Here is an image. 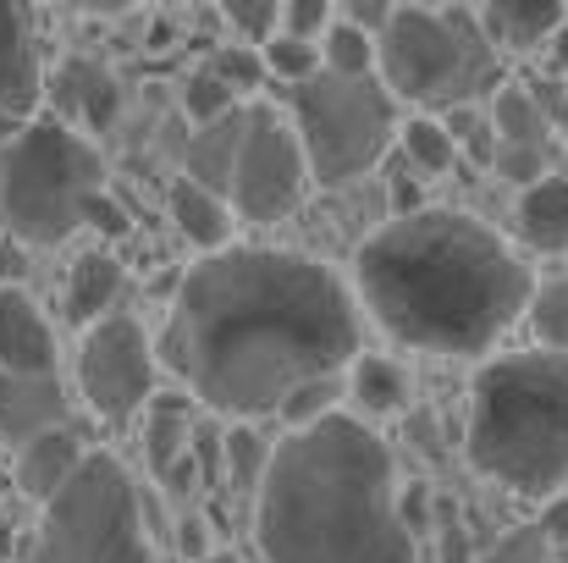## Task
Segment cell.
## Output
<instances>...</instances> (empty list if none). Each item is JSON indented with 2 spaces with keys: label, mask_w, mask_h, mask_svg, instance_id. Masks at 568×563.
I'll return each mask as SVG.
<instances>
[{
  "label": "cell",
  "mask_w": 568,
  "mask_h": 563,
  "mask_svg": "<svg viewBox=\"0 0 568 563\" xmlns=\"http://www.w3.org/2000/svg\"><path fill=\"white\" fill-rule=\"evenodd\" d=\"M172 221H178V232L189 238L193 249H204V254L232 249V204L221 193H204L189 178L172 183Z\"/></svg>",
  "instance_id": "obj_20"
},
{
  "label": "cell",
  "mask_w": 568,
  "mask_h": 563,
  "mask_svg": "<svg viewBox=\"0 0 568 563\" xmlns=\"http://www.w3.org/2000/svg\"><path fill=\"white\" fill-rule=\"evenodd\" d=\"M260 61H265V78H282L293 89H304L310 78H321V44H304V39H287V33H276L271 44H260Z\"/></svg>",
  "instance_id": "obj_29"
},
{
  "label": "cell",
  "mask_w": 568,
  "mask_h": 563,
  "mask_svg": "<svg viewBox=\"0 0 568 563\" xmlns=\"http://www.w3.org/2000/svg\"><path fill=\"white\" fill-rule=\"evenodd\" d=\"M293 133L310 167V183L343 188L376 172L381 155L397 144V100L381 78H310L293 89Z\"/></svg>",
  "instance_id": "obj_8"
},
{
  "label": "cell",
  "mask_w": 568,
  "mask_h": 563,
  "mask_svg": "<svg viewBox=\"0 0 568 563\" xmlns=\"http://www.w3.org/2000/svg\"><path fill=\"white\" fill-rule=\"evenodd\" d=\"M78 386H83V403L111 425H128L155 398V349H150V332L139 326V315L111 310L105 321L83 326Z\"/></svg>",
  "instance_id": "obj_10"
},
{
  "label": "cell",
  "mask_w": 568,
  "mask_h": 563,
  "mask_svg": "<svg viewBox=\"0 0 568 563\" xmlns=\"http://www.w3.org/2000/svg\"><path fill=\"white\" fill-rule=\"evenodd\" d=\"M547 67H552V83L568 78V22L552 33V44H547Z\"/></svg>",
  "instance_id": "obj_39"
},
{
  "label": "cell",
  "mask_w": 568,
  "mask_h": 563,
  "mask_svg": "<svg viewBox=\"0 0 568 563\" xmlns=\"http://www.w3.org/2000/svg\"><path fill=\"white\" fill-rule=\"evenodd\" d=\"M321 72H332V78H376V39L359 33L354 22L332 17V28L321 33Z\"/></svg>",
  "instance_id": "obj_25"
},
{
  "label": "cell",
  "mask_w": 568,
  "mask_h": 563,
  "mask_svg": "<svg viewBox=\"0 0 568 563\" xmlns=\"http://www.w3.org/2000/svg\"><path fill=\"white\" fill-rule=\"evenodd\" d=\"M332 6L326 0H287L282 6V33L287 39H304V44H321V33L332 28Z\"/></svg>",
  "instance_id": "obj_34"
},
{
  "label": "cell",
  "mask_w": 568,
  "mask_h": 563,
  "mask_svg": "<svg viewBox=\"0 0 568 563\" xmlns=\"http://www.w3.org/2000/svg\"><path fill=\"white\" fill-rule=\"evenodd\" d=\"M221 453H226V481H232V492L254 497V492L265 486V470H271V453H276V448H271L254 425H232L226 442H221Z\"/></svg>",
  "instance_id": "obj_26"
},
{
  "label": "cell",
  "mask_w": 568,
  "mask_h": 563,
  "mask_svg": "<svg viewBox=\"0 0 568 563\" xmlns=\"http://www.w3.org/2000/svg\"><path fill=\"white\" fill-rule=\"evenodd\" d=\"M232 94H243V89H260V78H265V61H260V50H248V44H221L210 61H204Z\"/></svg>",
  "instance_id": "obj_33"
},
{
  "label": "cell",
  "mask_w": 568,
  "mask_h": 563,
  "mask_svg": "<svg viewBox=\"0 0 568 563\" xmlns=\"http://www.w3.org/2000/svg\"><path fill=\"white\" fill-rule=\"evenodd\" d=\"M348 398H354V420H397L403 409H408V398H414V386H408V371L392 360V354H359L354 365H348Z\"/></svg>",
  "instance_id": "obj_19"
},
{
  "label": "cell",
  "mask_w": 568,
  "mask_h": 563,
  "mask_svg": "<svg viewBox=\"0 0 568 563\" xmlns=\"http://www.w3.org/2000/svg\"><path fill=\"white\" fill-rule=\"evenodd\" d=\"M189 409L178 398H161L150 403V425H144V453H150V470L161 481H172L183 470V453H189Z\"/></svg>",
  "instance_id": "obj_24"
},
{
  "label": "cell",
  "mask_w": 568,
  "mask_h": 563,
  "mask_svg": "<svg viewBox=\"0 0 568 563\" xmlns=\"http://www.w3.org/2000/svg\"><path fill=\"white\" fill-rule=\"evenodd\" d=\"M50 100H55V122L61 128H89V133H105L111 122H116V105H122V89H116V78L100 67V61H67L61 72H55V83H50Z\"/></svg>",
  "instance_id": "obj_15"
},
{
  "label": "cell",
  "mask_w": 568,
  "mask_h": 563,
  "mask_svg": "<svg viewBox=\"0 0 568 563\" xmlns=\"http://www.w3.org/2000/svg\"><path fill=\"white\" fill-rule=\"evenodd\" d=\"M491 563H547V536H541L536 525L508 531V536L491 547Z\"/></svg>",
  "instance_id": "obj_35"
},
{
  "label": "cell",
  "mask_w": 568,
  "mask_h": 563,
  "mask_svg": "<svg viewBox=\"0 0 568 563\" xmlns=\"http://www.w3.org/2000/svg\"><path fill=\"white\" fill-rule=\"evenodd\" d=\"M183 111H189L193 128H210V122H221V117H232V111H243V105H237V94H232L210 67H193L189 83H183Z\"/></svg>",
  "instance_id": "obj_30"
},
{
  "label": "cell",
  "mask_w": 568,
  "mask_h": 563,
  "mask_svg": "<svg viewBox=\"0 0 568 563\" xmlns=\"http://www.w3.org/2000/svg\"><path fill=\"white\" fill-rule=\"evenodd\" d=\"M514 227L536 254H568V178L552 172L536 188L519 193L514 204Z\"/></svg>",
  "instance_id": "obj_18"
},
{
  "label": "cell",
  "mask_w": 568,
  "mask_h": 563,
  "mask_svg": "<svg viewBox=\"0 0 568 563\" xmlns=\"http://www.w3.org/2000/svg\"><path fill=\"white\" fill-rule=\"evenodd\" d=\"M0 375H55V332L22 288H0Z\"/></svg>",
  "instance_id": "obj_12"
},
{
  "label": "cell",
  "mask_w": 568,
  "mask_h": 563,
  "mask_svg": "<svg viewBox=\"0 0 568 563\" xmlns=\"http://www.w3.org/2000/svg\"><path fill=\"white\" fill-rule=\"evenodd\" d=\"M536 277L503 232L464 210L419 204L376 227L354 254V304L419 354L475 360L530 310Z\"/></svg>",
  "instance_id": "obj_2"
},
{
  "label": "cell",
  "mask_w": 568,
  "mask_h": 563,
  "mask_svg": "<svg viewBox=\"0 0 568 563\" xmlns=\"http://www.w3.org/2000/svg\"><path fill=\"white\" fill-rule=\"evenodd\" d=\"M337 17H343V22H354L359 33L381 39V28L392 22V0H348V6H343Z\"/></svg>",
  "instance_id": "obj_36"
},
{
  "label": "cell",
  "mask_w": 568,
  "mask_h": 563,
  "mask_svg": "<svg viewBox=\"0 0 568 563\" xmlns=\"http://www.w3.org/2000/svg\"><path fill=\"white\" fill-rule=\"evenodd\" d=\"M547 542H568V492L558 497H547V509H541V525H536Z\"/></svg>",
  "instance_id": "obj_37"
},
{
  "label": "cell",
  "mask_w": 568,
  "mask_h": 563,
  "mask_svg": "<svg viewBox=\"0 0 568 563\" xmlns=\"http://www.w3.org/2000/svg\"><path fill=\"white\" fill-rule=\"evenodd\" d=\"M83 227H100V232H122L128 221H122V210H116V204H111V199L100 193V199L89 204V215H83Z\"/></svg>",
  "instance_id": "obj_38"
},
{
  "label": "cell",
  "mask_w": 568,
  "mask_h": 563,
  "mask_svg": "<svg viewBox=\"0 0 568 563\" xmlns=\"http://www.w3.org/2000/svg\"><path fill=\"white\" fill-rule=\"evenodd\" d=\"M497 72V50L469 6H392V22L376 39L381 89L403 105H419L425 117L475 105Z\"/></svg>",
  "instance_id": "obj_5"
},
{
  "label": "cell",
  "mask_w": 568,
  "mask_h": 563,
  "mask_svg": "<svg viewBox=\"0 0 568 563\" xmlns=\"http://www.w3.org/2000/svg\"><path fill=\"white\" fill-rule=\"evenodd\" d=\"M260 563H414L392 448L354 414L276 442L254 492Z\"/></svg>",
  "instance_id": "obj_3"
},
{
  "label": "cell",
  "mask_w": 568,
  "mask_h": 563,
  "mask_svg": "<svg viewBox=\"0 0 568 563\" xmlns=\"http://www.w3.org/2000/svg\"><path fill=\"white\" fill-rule=\"evenodd\" d=\"M116 299H122V265L111 254H78V265L67 277V315L94 326L116 310Z\"/></svg>",
  "instance_id": "obj_21"
},
{
  "label": "cell",
  "mask_w": 568,
  "mask_h": 563,
  "mask_svg": "<svg viewBox=\"0 0 568 563\" xmlns=\"http://www.w3.org/2000/svg\"><path fill=\"white\" fill-rule=\"evenodd\" d=\"M39 100H44V67L28 11L0 0V128H28Z\"/></svg>",
  "instance_id": "obj_11"
},
{
  "label": "cell",
  "mask_w": 568,
  "mask_h": 563,
  "mask_svg": "<svg viewBox=\"0 0 568 563\" xmlns=\"http://www.w3.org/2000/svg\"><path fill=\"white\" fill-rule=\"evenodd\" d=\"M397 150H403V161H408L414 172H425V178H447V172L458 167L453 133L442 128V117H425V111H414L408 122H397Z\"/></svg>",
  "instance_id": "obj_23"
},
{
  "label": "cell",
  "mask_w": 568,
  "mask_h": 563,
  "mask_svg": "<svg viewBox=\"0 0 568 563\" xmlns=\"http://www.w3.org/2000/svg\"><path fill=\"white\" fill-rule=\"evenodd\" d=\"M28 563H155L139 486L116 453H83L78 475L39 509Z\"/></svg>",
  "instance_id": "obj_7"
},
{
  "label": "cell",
  "mask_w": 568,
  "mask_h": 563,
  "mask_svg": "<svg viewBox=\"0 0 568 563\" xmlns=\"http://www.w3.org/2000/svg\"><path fill=\"white\" fill-rule=\"evenodd\" d=\"M469 464L525 497H558L568 481V360L519 349L497 354L475 371L469 420H464Z\"/></svg>",
  "instance_id": "obj_4"
},
{
  "label": "cell",
  "mask_w": 568,
  "mask_h": 563,
  "mask_svg": "<svg viewBox=\"0 0 568 563\" xmlns=\"http://www.w3.org/2000/svg\"><path fill=\"white\" fill-rule=\"evenodd\" d=\"M491 172H497L503 183H514L519 193H525V188H536L541 178H552V150H530V144H497V155H491Z\"/></svg>",
  "instance_id": "obj_32"
},
{
  "label": "cell",
  "mask_w": 568,
  "mask_h": 563,
  "mask_svg": "<svg viewBox=\"0 0 568 563\" xmlns=\"http://www.w3.org/2000/svg\"><path fill=\"white\" fill-rule=\"evenodd\" d=\"M166 360L199 403L254 425L293 386L359 360V304L315 254L232 243L183 277Z\"/></svg>",
  "instance_id": "obj_1"
},
{
  "label": "cell",
  "mask_w": 568,
  "mask_h": 563,
  "mask_svg": "<svg viewBox=\"0 0 568 563\" xmlns=\"http://www.w3.org/2000/svg\"><path fill=\"white\" fill-rule=\"evenodd\" d=\"M475 22L497 56L503 50L530 56V50L552 44V33L568 22V6L564 0H491V6H475Z\"/></svg>",
  "instance_id": "obj_14"
},
{
  "label": "cell",
  "mask_w": 568,
  "mask_h": 563,
  "mask_svg": "<svg viewBox=\"0 0 568 563\" xmlns=\"http://www.w3.org/2000/svg\"><path fill=\"white\" fill-rule=\"evenodd\" d=\"M310 193V167L298 150L293 122L276 105H248L243 111V144H237V167H232V188L226 204L232 215L271 227L282 215H293Z\"/></svg>",
  "instance_id": "obj_9"
},
{
  "label": "cell",
  "mask_w": 568,
  "mask_h": 563,
  "mask_svg": "<svg viewBox=\"0 0 568 563\" xmlns=\"http://www.w3.org/2000/svg\"><path fill=\"white\" fill-rule=\"evenodd\" d=\"M100 193H105L100 150L78 128H61L55 117L17 128L11 144L0 150V227L28 249L67 243Z\"/></svg>",
  "instance_id": "obj_6"
},
{
  "label": "cell",
  "mask_w": 568,
  "mask_h": 563,
  "mask_svg": "<svg viewBox=\"0 0 568 563\" xmlns=\"http://www.w3.org/2000/svg\"><path fill=\"white\" fill-rule=\"evenodd\" d=\"M78 464H83V436L78 431H44V436H33V442H22L17 448V486H22V497H33L39 509L78 475Z\"/></svg>",
  "instance_id": "obj_16"
},
{
  "label": "cell",
  "mask_w": 568,
  "mask_h": 563,
  "mask_svg": "<svg viewBox=\"0 0 568 563\" xmlns=\"http://www.w3.org/2000/svg\"><path fill=\"white\" fill-rule=\"evenodd\" d=\"M491 133H497V144H530V150H552V122H547V111H541V100L530 94V83H508V89H497V100H491Z\"/></svg>",
  "instance_id": "obj_22"
},
{
  "label": "cell",
  "mask_w": 568,
  "mask_h": 563,
  "mask_svg": "<svg viewBox=\"0 0 568 563\" xmlns=\"http://www.w3.org/2000/svg\"><path fill=\"white\" fill-rule=\"evenodd\" d=\"M67 425V386L61 375H0V436L33 442Z\"/></svg>",
  "instance_id": "obj_13"
},
{
  "label": "cell",
  "mask_w": 568,
  "mask_h": 563,
  "mask_svg": "<svg viewBox=\"0 0 568 563\" xmlns=\"http://www.w3.org/2000/svg\"><path fill=\"white\" fill-rule=\"evenodd\" d=\"M193 563H248L243 553H204V559H193Z\"/></svg>",
  "instance_id": "obj_40"
},
{
  "label": "cell",
  "mask_w": 568,
  "mask_h": 563,
  "mask_svg": "<svg viewBox=\"0 0 568 563\" xmlns=\"http://www.w3.org/2000/svg\"><path fill=\"white\" fill-rule=\"evenodd\" d=\"M348 392V375H321V381H304V386H293L287 398H282V420H287V436L293 431H310V425H321V420H332V414H343L337 409V398Z\"/></svg>",
  "instance_id": "obj_28"
},
{
  "label": "cell",
  "mask_w": 568,
  "mask_h": 563,
  "mask_svg": "<svg viewBox=\"0 0 568 563\" xmlns=\"http://www.w3.org/2000/svg\"><path fill=\"white\" fill-rule=\"evenodd\" d=\"M221 22L237 33L232 44L260 50V44H271V39L282 33V6H276V0H226V6H221Z\"/></svg>",
  "instance_id": "obj_31"
},
{
  "label": "cell",
  "mask_w": 568,
  "mask_h": 563,
  "mask_svg": "<svg viewBox=\"0 0 568 563\" xmlns=\"http://www.w3.org/2000/svg\"><path fill=\"white\" fill-rule=\"evenodd\" d=\"M248 111V105H243ZM243 111L210 122V128H193L189 144H183V178L199 183L204 193H221L232 188V167H237V144H243Z\"/></svg>",
  "instance_id": "obj_17"
},
{
  "label": "cell",
  "mask_w": 568,
  "mask_h": 563,
  "mask_svg": "<svg viewBox=\"0 0 568 563\" xmlns=\"http://www.w3.org/2000/svg\"><path fill=\"white\" fill-rule=\"evenodd\" d=\"M525 321H530V332H536V349H541V354H564L568 360V277L536 282Z\"/></svg>",
  "instance_id": "obj_27"
}]
</instances>
